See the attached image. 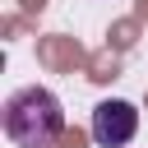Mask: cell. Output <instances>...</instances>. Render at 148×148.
<instances>
[{
  "label": "cell",
  "mask_w": 148,
  "mask_h": 148,
  "mask_svg": "<svg viewBox=\"0 0 148 148\" xmlns=\"http://www.w3.org/2000/svg\"><path fill=\"white\" fill-rule=\"evenodd\" d=\"M0 125H5V139L14 148H51L65 130V106L51 88L28 83V88H14L5 97Z\"/></svg>",
  "instance_id": "obj_1"
},
{
  "label": "cell",
  "mask_w": 148,
  "mask_h": 148,
  "mask_svg": "<svg viewBox=\"0 0 148 148\" xmlns=\"http://www.w3.org/2000/svg\"><path fill=\"white\" fill-rule=\"evenodd\" d=\"M92 143L97 148H125L134 134H139V106L125 102V97H106L92 106Z\"/></svg>",
  "instance_id": "obj_2"
}]
</instances>
